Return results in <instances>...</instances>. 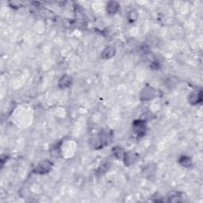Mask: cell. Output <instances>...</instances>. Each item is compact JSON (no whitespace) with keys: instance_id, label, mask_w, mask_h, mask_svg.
Returning a JSON list of instances; mask_svg holds the SVG:
<instances>
[{"instance_id":"6da1fadb","label":"cell","mask_w":203,"mask_h":203,"mask_svg":"<svg viewBox=\"0 0 203 203\" xmlns=\"http://www.w3.org/2000/svg\"><path fill=\"white\" fill-rule=\"evenodd\" d=\"M145 123L143 121H136L133 124V129L138 135L144 134L145 132Z\"/></svg>"},{"instance_id":"7a4b0ae2","label":"cell","mask_w":203,"mask_h":203,"mask_svg":"<svg viewBox=\"0 0 203 203\" xmlns=\"http://www.w3.org/2000/svg\"><path fill=\"white\" fill-rule=\"evenodd\" d=\"M71 78L68 77V75H63V77L61 78L60 82H59V86L61 88H65L70 86L71 84Z\"/></svg>"},{"instance_id":"3957f363","label":"cell","mask_w":203,"mask_h":203,"mask_svg":"<svg viewBox=\"0 0 203 203\" xmlns=\"http://www.w3.org/2000/svg\"><path fill=\"white\" fill-rule=\"evenodd\" d=\"M115 53V49L112 46L107 47L106 49L103 50V52L102 54V57L103 58H110Z\"/></svg>"},{"instance_id":"277c9868","label":"cell","mask_w":203,"mask_h":203,"mask_svg":"<svg viewBox=\"0 0 203 203\" xmlns=\"http://www.w3.org/2000/svg\"><path fill=\"white\" fill-rule=\"evenodd\" d=\"M51 164H52V163L50 162H49V161H44V162L39 165V167H37L38 172H41V173L47 172L50 169Z\"/></svg>"},{"instance_id":"5b68a950","label":"cell","mask_w":203,"mask_h":203,"mask_svg":"<svg viewBox=\"0 0 203 203\" xmlns=\"http://www.w3.org/2000/svg\"><path fill=\"white\" fill-rule=\"evenodd\" d=\"M153 95H156V91L153 90V88H145L142 92V97L145 96V99H149L153 98Z\"/></svg>"},{"instance_id":"8992f818","label":"cell","mask_w":203,"mask_h":203,"mask_svg":"<svg viewBox=\"0 0 203 203\" xmlns=\"http://www.w3.org/2000/svg\"><path fill=\"white\" fill-rule=\"evenodd\" d=\"M135 153H128L126 154V156H125V164L126 165H129L131 163H134L136 160H137V157H136Z\"/></svg>"},{"instance_id":"52a82bcc","label":"cell","mask_w":203,"mask_h":203,"mask_svg":"<svg viewBox=\"0 0 203 203\" xmlns=\"http://www.w3.org/2000/svg\"><path fill=\"white\" fill-rule=\"evenodd\" d=\"M117 8H118V5L117 2H110L109 5H107V11H109L110 14H113L117 11Z\"/></svg>"},{"instance_id":"ba28073f","label":"cell","mask_w":203,"mask_h":203,"mask_svg":"<svg viewBox=\"0 0 203 203\" xmlns=\"http://www.w3.org/2000/svg\"><path fill=\"white\" fill-rule=\"evenodd\" d=\"M202 100V92H200V94H198V93H195V94H192L190 95V102L193 103L194 102H195L194 103L196 102H199Z\"/></svg>"},{"instance_id":"9c48e42d","label":"cell","mask_w":203,"mask_h":203,"mask_svg":"<svg viewBox=\"0 0 203 203\" xmlns=\"http://www.w3.org/2000/svg\"><path fill=\"white\" fill-rule=\"evenodd\" d=\"M168 198H169V201L170 202H177L182 201V200H181V197L179 196L178 193H175V192H173L172 194H171V195H170Z\"/></svg>"},{"instance_id":"30bf717a","label":"cell","mask_w":203,"mask_h":203,"mask_svg":"<svg viewBox=\"0 0 203 203\" xmlns=\"http://www.w3.org/2000/svg\"><path fill=\"white\" fill-rule=\"evenodd\" d=\"M181 160H183V163H181L183 166H187V165H190V160L189 158H186V157H183L181 158Z\"/></svg>"}]
</instances>
